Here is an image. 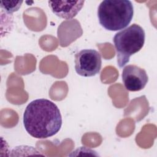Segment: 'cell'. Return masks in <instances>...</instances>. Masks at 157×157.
<instances>
[{
    "label": "cell",
    "mask_w": 157,
    "mask_h": 157,
    "mask_svg": "<svg viewBox=\"0 0 157 157\" xmlns=\"http://www.w3.org/2000/svg\"><path fill=\"white\" fill-rule=\"evenodd\" d=\"M27 132L37 139H46L57 134L62 126V117L58 106L42 98L31 101L23 114Z\"/></svg>",
    "instance_id": "obj_1"
},
{
    "label": "cell",
    "mask_w": 157,
    "mask_h": 157,
    "mask_svg": "<svg viewBox=\"0 0 157 157\" xmlns=\"http://www.w3.org/2000/svg\"><path fill=\"white\" fill-rule=\"evenodd\" d=\"M134 8L129 0H105L98 9L100 25L109 31L121 30L128 26L133 17Z\"/></svg>",
    "instance_id": "obj_2"
},
{
    "label": "cell",
    "mask_w": 157,
    "mask_h": 157,
    "mask_svg": "<svg viewBox=\"0 0 157 157\" xmlns=\"http://www.w3.org/2000/svg\"><path fill=\"white\" fill-rule=\"evenodd\" d=\"M145 37L144 29L135 23L115 34L113 40L120 67H124L129 61L130 56L142 49Z\"/></svg>",
    "instance_id": "obj_3"
},
{
    "label": "cell",
    "mask_w": 157,
    "mask_h": 157,
    "mask_svg": "<svg viewBox=\"0 0 157 157\" xmlns=\"http://www.w3.org/2000/svg\"><path fill=\"white\" fill-rule=\"evenodd\" d=\"M102 66L101 54L94 49H83L75 55V70L83 77L98 74Z\"/></svg>",
    "instance_id": "obj_4"
},
{
    "label": "cell",
    "mask_w": 157,
    "mask_h": 157,
    "mask_svg": "<svg viewBox=\"0 0 157 157\" xmlns=\"http://www.w3.org/2000/svg\"><path fill=\"white\" fill-rule=\"evenodd\" d=\"M122 80L125 88L129 91H138L146 86L148 75L145 69L137 66H126L122 72Z\"/></svg>",
    "instance_id": "obj_5"
},
{
    "label": "cell",
    "mask_w": 157,
    "mask_h": 157,
    "mask_svg": "<svg viewBox=\"0 0 157 157\" xmlns=\"http://www.w3.org/2000/svg\"><path fill=\"white\" fill-rule=\"evenodd\" d=\"M84 2V1L48 2L53 13L59 18L66 20H71L75 17L83 7Z\"/></svg>",
    "instance_id": "obj_6"
},
{
    "label": "cell",
    "mask_w": 157,
    "mask_h": 157,
    "mask_svg": "<svg viewBox=\"0 0 157 157\" xmlns=\"http://www.w3.org/2000/svg\"><path fill=\"white\" fill-rule=\"evenodd\" d=\"M22 3V1H1V8L5 11L6 13L11 15L13 12L17 11L20 8Z\"/></svg>",
    "instance_id": "obj_7"
}]
</instances>
